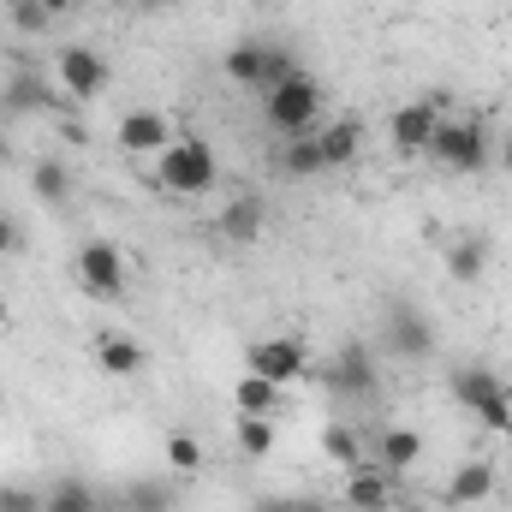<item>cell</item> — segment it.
Wrapping results in <instances>:
<instances>
[{"instance_id": "6da1fadb", "label": "cell", "mask_w": 512, "mask_h": 512, "mask_svg": "<svg viewBox=\"0 0 512 512\" xmlns=\"http://www.w3.org/2000/svg\"><path fill=\"white\" fill-rule=\"evenodd\" d=\"M262 126L274 131L280 143H286V137L316 131V126H322V84L298 66L292 78H280L274 90H262Z\"/></svg>"}, {"instance_id": "7a4b0ae2", "label": "cell", "mask_w": 512, "mask_h": 512, "mask_svg": "<svg viewBox=\"0 0 512 512\" xmlns=\"http://www.w3.org/2000/svg\"><path fill=\"white\" fill-rule=\"evenodd\" d=\"M155 179H161V191H173V197H209L215 179H221V161H215V149H209L203 137H173V143L155 155Z\"/></svg>"}, {"instance_id": "3957f363", "label": "cell", "mask_w": 512, "mask_h": 512, "mask_svg": "<svg viewBox=\"0 0 512 512\" xmlns=\"http://www.w3.org/2000/svg\"><path fill=\"white\" fill-rule=\"evenodd\" d=\"M221 72H227V84H239V90H274L280 78L298 72V54H292L286 42H233V48L221 54Z\"/></svg>"}, {"instance_id": "277c9868", "label": "cell", "mask_w": 512, "mask_h": 512, "mask_svg": "<svg viewBox=\"0 0 512 512\" xmlns=\"http://www.w3.org/2000/svg\"><path fill=\"white\" fill-rule=\"evenodd\" d=\"M429 155H435L441 167H453V173H483V167L495 161L489 131H483L477 114H465V120H441L435 137H429Z\"/></svg>"}, {"instance_id": "5b68a950", "label": "cell", "mask_w": 512, "mask_h": 512, "mask_svg": "<svg viewBox=\"0 0 512 512\" xmlns=\"http://www.w3.org/2000/svg\"><path fill=\"white\" fill-rule=\"evenodd\" d=\"M54 78H60V90H66L72 102H102L108 84H114V66H108L102 48H90V42H66V48L54 54Z\"/></svg>"}, {"instance_id": "8992f818", "label": "cell", "mask_w": 512, "mask_h": 512, "mask_svg": "<svg viewBox=\"0 0 512 512\" xmlns=\"http://www.w3.org/2000/svg\"><path fill=\"white\" fill-rule=\"evenodd\" d=\"M72 274L90 298H126V256L114 239H84L72 256Z\"/></svg>"}, {"instance_id": "52a82bcc", "label": "cell", "mask_w": 512, "mask_h": 512, "mask_svg": "<svg viewBox=\"0 0 512 512\" xmlns=\"http://www.w3.org/2000/svg\"><path fill=\"white\" fill-rule=\"evenodd\" d=\"M382 340H387V352H399L405 364H429L435 358V322L417 310V304H387V316H382Z\"/></svg>"}, {"instance_id": "ba28073f", "label": "cell", "mask_w": 512, "mask_h": 512, "mask_svg": "<svg viewBox=\"0 0 512 512\" xmlns=\"http://www.w3.org/2000/svg\"><path fill=\"white\" fill-rule=\"evenodd\" d=\"M328 387L346 393V399H376V393H382V364H376V352H370L364 340H346V346L334 352Z\"/></svg>"}, {"instance_id": "9c48e42d", "label": "cell", "mask_w": 512, "mask_h": 512, "mask_svg": "<svg viewBox=\"0 0 512 512\" xmlns=\"http://www.w3.org/2000/svg\"><path fill=\"white\" fill-rule=\"evenodd\" d=\"M304 364H310V352H304V340H292V334H274V340H256L251 352H245V370L262 376V382L286 387L304 376Z\"/></svg>"}, {"instance_id": "30bf717a", "label": "cell", "mask_w": 512, "mask_h": 512, "mask_svg": "<svg viewBox=\"0 0 512 512\" xmlns=\"http://www.w3.org/2000/svg\"><path fill=\"white\" fill-rule=\"evenodd\" d=\"M441 120H447L441 102H435V96H417V102H405V108L387 120V137H393L399 155H429V137H435Z\"/></svg>"}, {"instance_id": "8fae6325", "label": "cell", "mask_w": 512, "mask_h": 512, "mask_svg": "<svg viewBox=\"0 0 512 512\" xmlns=\"http://www.w3.org/2000/svg\"><path fill=\"white\" fill-rule=\"evenodd\" d=\"M114 143L126 149V155H161L167 143H173V114H161V108H131L120 131H114Z\"/></svg>"}, {"instance_id": "7c38bea8", "label": "cell", "mask_w": 512, "mask_h": 512, "mask_svg": "<svg viewBox=\"0 0 512 512\" xmlns=\"http://www.w3.org/2000/svg\"><path fill=\"white\" fill-rule=\"evenodd\" d=\"M501 489V477H495V465L489 459H465L447 483H441V507H453V512H465V507H483L489 495Z\"/></svg>"}, {"instance_id": "4fadbf2b", "label": "cell", "mask_w": 512, "mask_h": 512, "mask_svg": "<svg viewBox=\"0 0 512 512\" xmlns=\"http://www.w3.org/2000/svg\"><path fill=\"white\" fill-rule=\"evenodd\" d=\"M340 501H346L352 512H382V507H393V501H399V495H393V471H387V465H352V471H346Z\"/></svg>"}, {"instance_id": "5bb4252c", "label": "cell", "mask_w": 512, "mask_h": 512, "mask_svg": "<svg viewBox=\"0 0 512 512\" xmlns=\"http://www.w3.org/2000/svg\"><path fill=\"white\" fill-rule=\"evenodd\" d=\"M0 108H6V114H48V108H54V90L42 84V72H36V66H24V60H18V66H12V78L0 84Z\"/></svg>"}, {"instance_id": "9a60e30c", "label": "cell", "mask_w": 512, "mask_h": 512, "mask_svg": "<svg viewBox=\"0 0 512 512\" xmlns=\"http://www.w3.org/2000/svg\"><path fill=\"white\" fill-rule=\"evenodd\" d=\"M495 387H501V376H495V364H483V358H459V364L447 370V399H459L465 411H477Z\"/></svg>"}, {"instance_id": "2e32d148", "label": "cell", "mask_w": 512, "mask_h": 512, "mask_svg": "<svg viewBox=\"0 0 512 512\" xmlns=\"http://www.w3.org/2000/svg\"><path fill=\"white\" fill-rule=\"evenodd\" d=\"M316 143H322V161H328V173H340V167H352L358 155H364V120H328V126H316Z\"/></svg>"}, {"instance_id": "e0dca14e", "label": "cell", "mask_w": 512, "mask_h": 512, "mask_svg": "<svg viewBox=\"0 0 512 512\" xmlns=\"http://www.w3.org/2000/svg\"><path fill=\"white\" fill-rule=\"evenodd\" d=\"M42 512H114V495H102L84 477H60L54 489H42Z\"/></svg>"}, {"instance_id": "ac0fdd59", "label": "cell", "mask_w": 512, "mask_h": 512, "mask_svg": "<svg viewBox=\"0 0 512 512\" xmlns=\"http://www.w3.org/2000/svg\"><path fill=\"white\" fill-rule=\"evenodd\" d=\"M143 364H149L143 340L114 334V328H108V334H96V370H102V376H120V382H126V376H137Z\"/></svg>"}, {"instance_id": "d6986e66", "label": "cell", "mask_w": 512, "mask_h": 512, "mask_svg": "<svg viewBox=\"0 0 512 512\" xmlns=\"http://www.w3.org/2000/svg\"><path fill=\"white\" fill-rule=\"evenodd\" d=\"M483 268H489V239H483V233H465V239L447 245V280H453V286H477Z\"/></svg>"}, {"instance_id": "ffe728a7", "label": "cell", "mask_w": 512, "mask_h": 512, "mask_svg": "<svg viewBox=\"0 0 512 512\" xmlns=\"http://www.w3.org/2000/svg\"><path fill=\"white\" fill-rule=\"evenodd\" d=\"M215 227H221V239H227V245H256V239H262V227H268V215H262V203H256V197H233V203L221 209V221H215Z\"/></svg>"}, {"instance_id": "44dd1931", "label": "cell", "mask_w": 512, "mask_h": 512, "mask_svg": "<svg viewBox=\"0 0 512 512\" xmlns=\"http://www.w3.org/2000/svg\"><path fill=\"white\" fill-rule=\"evenodd\" d=\"M30 191H36L48 209H66V203H72V167H66L60 155L30 161Z\"/></svg>"}, {"instance_id": "7402d4cb", "label": "cell", "mask_w": 512, "mask_h": 512, "mask_svg": "<svg viewBox=\"0 0 512 512\" xmlns=\"http://www.w3.org/2000/svg\"><path fill=\"white\" fill-rule=\"evenodd\" d=\"M280 173H286V179H322V173H328L316 131H304V137H286V143H280Z\"/></svg>"}, {"instance_id": "603a6c76", "label": "cell", "mask_w": 512, "mask_h": 512, "mask_svg": "<svg viewBox=\"0 0 512 512\" xmlns=\"http://www.w3.org/2000/svg\"><path fill=\"white\" fill-rule=\"evenodd\" d=\"M417 459H423V435H417V429H405V423L382 429V441H376V465H387V471H411Z\"/></svg>"}, {"instance_id": "cb8c5ba5", "label": "cell", "mask_w": 512, "mask_h": 512, "mask_svg": "<svg viewBox=\"0 0 512 512\" xmlns=\"http://www.w3.org/2000/svg\"><path fill=\"white\" fill-rule=\"evenodd\" d=\"M322 459L340 465V471L364 465V441H358V429H352V423H328V429H322Z\"/></svg>"}, {"instance_id": "d4e9b609", "label": "cell", "mask_w": 512, "mask_h": 512, "mask_svg": "<svg viewBox=\"0 0 512 512\" xmlns=\"http://www.w3.org/2000/svg\"><path fill=\"white\" fill-rule=\"evenodd\" d=\"M114 512H173V495L155 483V477H137L114 495Z\"/></svg>"}, {"instance_id": "484cf974", "label": "cell", "mask_w": 512, "mask_h": 512, "mask_svg": "<svg viewBox=\"0 0 512 512\" xmlns=\"http://www.w3.org/2000/svg\"><path fill=\"white\" fill-rule=\"evenodd\" d=\"M161 459H167L179 477H191V471H203V441H197L191 429H173V435L161 441Z\"/></svg>"}, {"instance_id": "4316f807", "label": "cell", "mask_w": 512, "mask_h": 512, "mask_svg": "<svg viewBox=\"0 0 512 512\" xmlns=\"http://www.w3.org/2000/svg\"><path fill=\"white\" fill-rule=\"evenodd\" d=\"M233 399H239V417H268V411H274V399H280V387L245 370V376H239V387H233Z\"/></svg>"}, {"instance_id": "83f0119b", "label": "cell", "mask_w": 512, "mask_h": 512, "mask_svg": "<svg viewBox=\"0 0 512 512\" xmlns=\"http://www.w3.org/2000/svg\"><path fill=\"white\" fill-rule=\"evenodd\" d=\"M233 441H239L245 459H268V453H274V423H268V417H239Z\"/></svg>"}, {"instance_id": "f1b7e54d", "label": "cell", "mask_w": 512, "mask_h": 512, "mask_svg": "<svg viewBox=\"0 0 512 512\" xmlns=\"http://www.w3.org/2000/svg\"><path fill=\"white\" fill-rule=\"evenodd\" d=\"M471 417H477L483 429H495V435H512V387L501 382L489 399H483V405H477V411H471Z\"/></svg>"}, {"instance_id": "f546056e", "label": "cell", "mask_w": 512, "mask_h": 512, "mask_svg": "<svg viewBox=\"0 0 512 512\" xmlns=\"http://www.w3.org/2000/svg\"><path fill=\"white\" fill-rule=\"evenodd\" d=\"M0 512H42V489H30V483H0Z\"/></svg>"}, {"instance_id": "4dcf8cb0", "label": "cell", "mask_w": 512, "mask_h": 512, "mask_svg": "<svg viewBox=\"0 0 512 512\" xmlns=\"http://www.w3.org/2000/svg\"><path fill=\"white\" fill-rule=\"evenodd\" d=\"M48 24H54V18H48L36 0H12V30H24V36H42Z\"/></svg>"}, {"instance_id": "1f68e13d", "label": "cell", "mask_w": 512, "mask_h": 512, "mask_svg": "<svg viewBox=\"0 0 512 512\" xmlns=\"http://www.w3.org/2000/svg\"><path fill=\"white\" fill-rule=\"evenodd\" d=\"M256 512H298L292 495H268V501H256Z\"/></svg>"}, {"instance_id": "d6a6232c", "label": "cell", "mask_w": 512, "mask_h": 512, "mask_svg": "<svg viewBox=\"0 0 512 512\" xmlns=\"http://www.w3.org/2000/svg\"><path fill=\"white\" fill-rule=\"evenodd\" d=\"M12 245H18V227H12V221L0 215V256H12Z\"/></svg>"}, {"instance_id": "836d02e7", "label": "cell", "mask_w": 512, "mask_h": 512, "mask_svg": "<svg viewBox=\"0 0 512 512\" xmlns=\"http://www.w3.org/2000/svg\"><path fill=\"white\" fill-rule=\"evenodd\" d=\"M36 6H42V12H48V18H66V12H72V6H78V0H36Z\"/></svg>"}, {"instance_id": "e575fe53", "label": "cell", "mask_w": 512, "mask_h": 512, "mask_svg": "<svg viewBox=\"0 0 512 512\" xmlns=\"http://www.w3.org/2000/svg\"><path fill=\"white\" fill-rule=\"evenodd\" d=\"M501 167L512 173V131H507V143H501Z\"/></svg>"}, {"instance_id": "d590c367", "label": "cell", "mask_w": 512, "mask_h": 512, "mask_svg": "<svg viewBox=\"0 0 512 512\" xmlns=\"http://www.w3.org/2000/svg\"><path fill=\"white\" fill-rule=\"evenodd\" d=\"M137 6H143V12H161V6H173V0H137Z\"/></svg>"}, {"instance_id": "8d00e7d4", "label": "cell", "mask_w": 512, "mask_h": 512, "mask_svg": "<svg viewBox=\"0 0 512 512\" xmlns=\"http://www.w3.org/2000/svg\"><path fill=\"white\" fill-rule=\"evenodd\" d=\"M6 161H12V143H6V131H0V167H6Z\"/></svg>"}, {"instance_id": "74e56055", "label": "cell", "mask_w": 512, "mask_h": 512, "mask_svg": "<svg viewBox=\"0 0 512 512\" xmlns=\"http://www.w3.org/2000/svg\"><path fill=\"white\" fill-rule=\"evenodd\" d=\"M298 512H334V507H322V501H298Z\"/></svg>"}, {"instance_id": "f35d334b", "label": "cell", "mask_w": 512, "mask_h": 512, "mask_svg": "<svg viewBox=\"0 0 512 512\" xmlns=\"http://www.w3.org/2000/svg\"><path fill=\"white\" fill-rule=\"evenodd\" d=\"M0 328H6V298H0Z\"/></svg>"}, {"instance_id": "ab89813d", "label": "cell", "mask_w": 512, "mask_h": 512, "mask_svg": "<svg viewBox=\"0 0 512 512\" xmlns=\"http://www.w3.org/2000/svg\"><path fill=\"white\" fill-rule=\"evenodd\" d=\"M382 512H399V501H393V507H382Z\"/></svg>"}, {"instance_id": "60d3db41", "label": "cell", "mask_w": 512, "mask_h": 512, "mask_svg": "<svg viewBox=\"0 0 512 512\" xmlns=\"http://www.w3.org/2000/svg\"><path fill=\"white\" fill-rule=\"evenodd\" d=\"M0 84H6V66H0Z\"/></svg>"}, {"instance_id": "b9f144b4", "label": "cell", "mask_w": 512, "mask_h": 512, "mask_svg": "<svg viewBox=\"0 0 512 512\" xmlns=\"http://www.w3.org/2000/svg\"><path fill=\"white\" fill-rule=\"evenodd\" d=\"M507 441H512V435H507Z\"/></svg>"}]
</instances>
